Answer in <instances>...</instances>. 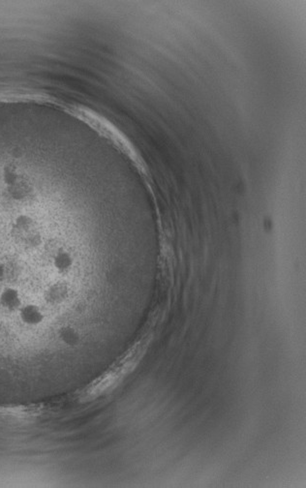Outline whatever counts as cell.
Instances as JSON below:
<instances>
[{
    "instance_id": "obj_1",
    "label": "cell",
    "mask_w": 306,
    "mask_h": 488,
    "mask_svg": "<svg viewBox=\"0 0 306 488\" xmlns=\"http://www.w3.org/2000/svg\"><path fill=\"white\" fill-rule=\"evenodd\" d=\"M72 257L68 252L59 251L54 258V264L58 273L66 274L72 266Z\"/></svg>"
}]
</instances>
